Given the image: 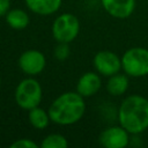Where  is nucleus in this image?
I'll use <instances>...</instances> for the list:
<instances>
[{
    "instance_id": "13",
    "label": "nucleus",
    "mask_w": 148,
    "mask_h": 148,
    "mask_svg": "<svg viewBox=\"0 0 148 148\" xmlns=\"http://www.w3.org/2000/svg\"><path fill=\"white\" fill-rule=\"evenodd\" d=\"M128 76L126 74H113L111 76H109L108 82H106V91L111 95V96H121L124 95L127 89H128Z\"/></svg>"
},
{
    "instance_id": "4",
    "label": "nucleus",
    "mask_w": 148,
    "mask_h": 148,
    "mask_svg": "<svg viewBox=\"0 0 148 148\" xmlns=\"http://www.w3.org/2000/svg\"><path fill=\"white\" fill-rule=\"evenodd\" d=\"M121 69L127 76L143 77L148 75V49L134 46L121 56Z\"/></svg>"
},
{
    "instance_id": "11",
    "label": "nucleus",
    "mask_w": 148,
    "mask_h": 148,
    "mask_svg": "<svg viewBox=\"0 0 148 148\" xmlns=\"http://www.w3.org/2000/svg\"><path fill=\"white\" fill-rule=\"evenodd\" d=\"M25 6L30 12L42 16H49L57 13L62 3V0H24Z\"/></svg>"
},
{
    "instance_id": "8",
    "label": "nucleus",
    "mask_w": 148,
    "mask_h": 148,
    "mask_svg": "<svg viewBox=\"0 0 148 148\" xmlns=\"http://www.w3.org/2000/svg\"><path fill=\"white\" fill-rule=\"evenodd\" d=\"M130 133L120 125L104 128L98 136V142L104 148H125L130 145Z\"/></svg>"
},
{
    "instance_id": "7",
    "label": "nucleus",
    "mask_w": 148,
    "mask_h": 148,
    "mask_svg": "<svg viewBox=\"0 0 148 148\" xmlns=\"http://www.w3.org/2000/svg\"><path fill=\"white\" fill-rule=\"evenodd\" d=\"M17 65L27 76H37L44 71L46 58L42 51L30 49L20 54Z\"/></svg>"
},
{
    "instance_id": "19",
    "label": "nucleus",
    "mask_w": 148,
    "mask_h": 148,
    "mask_svg": "<svg viewBox=\"0 0 148 148\" xmlns=\"http://www.w3.org/2000/svg\"><path fill=\"white\" fill-rule=\"evenodd\" d=\"M0 86H1V76H0Z\"/></svg>"
},
{
    "instance_id": "10",
    "label": "nucleus",
    "mask_w": 148,
    "mask_h": 148,
    "mask_svg": "<svg viewBox=\"0 0 148 148\" xmlns=\"http://www.w3.org/2000/svg\"><path fill=\"white\" fill-rule=\"evenodd\" d=\"M101 87H102L101 75L96 71L86 72L79 77L75 90L83 97H91L99 91Z\"/></svg>"
},
{
    "instance_id": "6",
    "label": "nucleus",
    "mask_w": 148,
    "mask_h": 148,
    "mask_svg": "<svg viewBox=\"0 0 148 148\" xmlns=\"http://www.w3.org/2000/svg\"><path fill=\"white\" fill-rule=\"evenodd\" d=\"M92 66L99 75L109 77V76L120 72L121 57H119L117 53H114L112 51L102 50V51H98L94 56Z\"/></svg>"
},
{
    "instance_id": "17",
    "label": "nucleus",
    "mask_w": 148,
    "mask_h": 148,
    "mask_svg": "<svg viewBox=\"0 0 148 148\" xmlns=\"http://www.w3.org/2000/svg\"><path fill=\"white\" fill-rule=\"evenodd\" d=\"M9 147L10 148H38L39 146L31 139L23 138V139H17L14 142H12Z\"/></svg>"
},
{
    "instance_id": "3",
    "label": "nucleus",
    "mask_w": 148,
    "mask_h": 148,
    "mask_svg": "<svg viewBox=\"0 0 148 148\" xmlns=\"http://www.w3.org/2000/svg\"><path fill=\"white\" fill-rule=\"evenodd\" d=\"M14 98L18 108L29 111L38 106L43 99V88L35 76H28L18 82L15 88Z\"/></svg>"
},
{
    "instance_id": "12",
    "label": "nucleus",
    "mask_w": 148,
    "mask_h": 148,
    "mask_svg": "<svg viewBox=\"0 0 148 148\" xmlns=\"http://www.w3.org/2000/svg\"><path fill=\"white\" fill-rule=\"evenodd\" d=\"M5 20L6 23L14 30H24L30 23L28 13L21 8H10L5 15Z\"/></svg>"
},
{
    "instance_id": "9",
    "label": "nucleus",
    "mask_w": 148,
    "mask_h": 148,
    "mask_svg": "<svg viewBox=\"0 0 148 148\" xmlns=\"http://www.w3.org/2000/svg\"><path fill=\"white\" fill-rule=\"evenodd\" d=\"M101 5L110 16L125 20L133 14L136 0H101Z\"/></svg>"
},
{
    "instance_id": "5",
    "label": "nucleus",
    "mask_w": 148,
    "mask_h": 148,
    "mask_svg": "<svg viewBox=\"0 0 148 148\" xmlns=\"http://www.w3.org/2000/svg\"><path fill=\"white\" fill-rule=\"evenodd\" d=\"M52 36L57 43H72L80 32V21L72 13L58 15L52 23Z\"/></svg>"
},
{
    "instance_id": "18",
    "label": "nucleus",
    "mask_w": 148,
    "mask_h": 148,
    "mask_svg": "<svg viewBox=\"0 0 148 148\" xmlns=\"http://www.w3.org/2000/svg\"><path fill=\"white\" fill-rule=\"evenodd\" d=\"M10 9V0H0V16H5Z\"/></svg>"
},
{
    "instance_id": "2",
    "label": "nucleus",
    "mask_w": 148,
    "mask_h": 148,
    "mask_svg": "<svg viewBox=\"0 0 148 148\" xmlns=\"http://www.w3.org/2000/svg\"><path fill=\"white\" fill-rule=\"evenodd\" d=\"M50 119L53 124L69 126L76 124L86 112L84 97L75 91H65L56 97L49 109Z\"/></svg>"
},
{
    "instance_id": "16",
    "label": "nucleus",
    "mask_w": 148,
    "mask_h": 148,
    "mask_svg": "<svg viewBox=\"0 0 148 148\" xmlns=\"http://www.w3.org/2000/svg\"><path fill=\"white\" fill-rule=\"evenodd\" d=\"M71 53V49H69V44L68 43H58L57 46L54 47L53 54L54 58L59 61H64L69 57Z\"/></svg>"
},
{
    "instance_id": "15",
    "label": "nucleus",
    "mask_w": 148,
    "mask_h": 148,
    "mask_svg": "<svg viewBox=\"0 0 148 148\" xmlns=\"http://www.w3.org/2000/svg\"><path fill=\"white\" fill-rule=\"evenodd\" d=\"M67 146H68V141L66 136L59 133L47 134L40 142L42 148H66Z\"/></svg>"
},
{
    "instance_id": "14",
    "label": "nucleus",
    "mask_w": 148,
    "mask_h": 148,
    "mask_svg": "<svg viewBox=\"0 0 148 148\" xmlns=\"http://www.w3.org/2000/svg\"><path fill=\"white\" fill-rule=\"evenodd\" d=\"M28 121L36 130H44L49 126L51 119L47 110H44L39 105L28 111Z\"/></svg>"
},
{
    "instance_id": "1",
    "label": "nucleus",
    "mask_w": 148,
    "mask_h": 148,
    "mask_svg": "<svg viewBox=\"0 0 148 148\" xmlns=\"http://www.w3.org/2000/svg\"><path fill=\"white\" fill-rule=\"evenodd\" d=\"M118 121L130 134L139 135L148 128V99L134 94L125 97L118 108Z\"/></svg>"
}]
</instances>
